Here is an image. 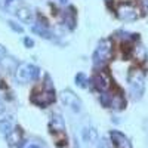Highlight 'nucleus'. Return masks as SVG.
I'll return each instance as SVG.
<instances>
[{
	"instance_id": "obj_8",
	"label": "nucleus",
	"mask_w": 148,
	"mask_h": 148,
	"mask_svg": "<svg viewBox=\"0 0 148 148\" xmlns=\"http://www.w3.org/2000/svg\"><path fill=\"white\" fill-rule=\"evenodd\" d=\"M15 77L19 83H28L31 80V71H30V64H19L16 71H15Z\"/></svg>"
},
{
	"instance_id": "obj_14",
	"label": "nucleus",
	"mask_w": 148,
	"mask_h": 148,
	"mask_svg": "<svg viewBox=\"0 0 148 148\" xmlns=\"http://www.w3.org/2000/svg\"><path fill=\"white\" fill-rule=\"evenodd\" d=\"M111 108L114 110H123L125 108V99H123L121 95H111V104H110Z\"/></svg>"
},
{
	"instance_id": "obj_12",
	"label": "nucleus",
	"mask_w": 148,
	"mask_h": 148,
	"mask_svg": "<svg viewBox=\"0 0 148 148\" xmlns=\"http://www.w3.org/2000/svg\"><path fill=\"white\" fill-rule=\"evenodd\" d=\"M12 129H14V123H12L10 117H8V119L0 117V133L8 136V135L12 132Z\"/></svg>"
},
{
	"instance_id": "obj_22",
	"label": "nucleus",
	"mask_w": 148,
	"mask_h": 148,
	"mask_svg": "<svg viewBox=\"0 0 148 148\" xmlns=\"http://www.w3.org/2000/svg\"><path fill=\"white\" fill-rule=\"evenodd\" d=\"M45 89H46V90H53L52 79L49 77V74H46V76H45Z\"/></svg>"
},
{
	"instance_id": "obj_7",
	"label": "nucleus",
	"mask_w": 148,
	"mask_h": 148,
	"mask_svg": "<svg viewBox=\"0 0 148 148\" xmlns=\"http://www.w3.org/2000/svg\"><path fill=\"white\" fill-rule=\"evenodd\" d=\"M110 138H111V142H113L114 148H132V144L127 139V136L119 130H111Z\"/></svg>"
},
{
	"instance_id": "obj_30",
	"label": "nucleus",
	"mask_w": 148,
	"mask_h": 148,
	"mask_svg": "<svg viewBox=\"0 0 148 148\" xmlns=\"http://www.w3.org/2000/svg\"><path fill=\"white\" fill-rule=\"evenodd\" d=\"M8 2H12V0H5V3H8Z\"/></svg>"
},
{
	"instance_id": "obj_26",
	"label": "nucleus",
	"mask_w": 148,
	"mask_h": 148,
	"mask_svg": "<svg viewBox=\"0 0 148 148\" xmlns=\"http://www.w3.org/2000/svg\"><path fill=\"white\" fill-rule=\"evenodd\" d=\"M139 3L144 8V10H148V0H139Z\"/></svg>"
},
{
	"instance_id": "obj_27",
	"label": "nucleus",
	"mask_w": 148,
	"mask_h": 148,
	"mask_svg": "<svg viewBox=\"0 0 148 148\" xmlns=\"http://www.w3.org/2000/svg\"><path fill=\"white\" fill-rule=\"evenodd\" d=\"M3 113H5V104L2 102V99H0V117H2Z\"/></svg>"
},
{
	"instance_id": "obj_17",
	"label": "nucleus",
	"mask_w": 148,
	"mask_h": 148,
	"mask_svg": "<svg viewBox=\"0 0 148 148\" xmlns=\"http://www.w3.org/2000/svg\"><path fill=\"white\" fill-rule=\"evenodd\" d=\"M74 82H76V84L79 86V88H82V89L88 88V79H86V76H84L83 73L76 74V79H74Z\"/></svg>"
},
{
	"instance_id": "obj_9",
	"label": "nucleus",
	"mask_w": 148,
	"mask_h": 148,
	"mask_svg": "<svg viewBox=\"0 0 148 148\" xmlns=\"http://www.w3.org/2000/svg\"><path fill=\"white\" fill-rule=\"evenodd\" d=\"M52 132H58V133H62L64 129H65V123H64V119L61 114H53L52 119H51V123H49Z\"/></svg>"
},
{
	"instance_id": "obj_1",
	"label": "nucleus",
	"mask_w": 148,
	"mask_h": 148,
	"mask_svg": "<svg viewBox=\"0 0 148 148\" xmlns=\"http://www.w3.org/2000/svg\"><path fill=\"white\" fill-rule=\"evenodd\" d=\"M113 56V42L110 39H102L98 43V47L93 53V64L96 68H102Z\"/></svg>"
},
{
	"instance_id": "obj_4",
	"label": "nucleus",
	"mask_w": 148,
	"mask_h": 148,
	"mask_svg": "<svg viewBox=\"0 0 148 148\" xmlns=\"http://www.w3.org/2000/svg\"><path fill=\"white\" fill-rule=\"evenodd\" d=\"M61 99H62V102H64L68 108H71L74 113H79V111L82 110V101H80V98L74 93V92L68 90V89H65V90L61 92Z\"/></svg>"
},
{
	"instance_id": "obj_28",
	"label": "nucleus",
	"mask_w": 148,
	"mask_h": 148,
	"mask_svg": "<svg viewBox=\"0 0 148 148\" xmlns=\"http://www.w3.org/2000/svg\"><path fill=\"white\" fill-rule=\"evenodd\" d=\"M59 3H62V5H67V3H68V0H59Z\"/></svg>"
},
{
	"instance_id": "obj_29",
	"label": "nucleus",
	"mask_w": 148,
	"mask_h": 148,
	"mask_svg": "<svg viewBox=\"0 0 148 148\" xmlns=\"http://www.w3.org/2000/svg\"><path fill=\"white\" fill-rule=\"evenodd\" d=\"M28 148H39V147H37V145H34V144H33V145H30Z\"/></svg>"
},
{
	"instance_id": "obj_5",
	"label": "nucleus",
	"mask_w": 148,
	"mask_h": 148,
	"mask_svg": "<svg viewBox=\"0 0 148 148\" xmlns=\"http://www.w3.org/2000/svg\"><path fill=\"white\" fill-rule=\"evenodd\" d=\"M93 84L99 92H107L111 88V79L105 71H98L93 76Z\"/></svg>"
},
{
	"instance_id": "obj_6",
	"label": "nucleus",
	"mask_w": 148,
	"mask_h": 148,
	"mask_svg": "<svg viewBox=\"0 0 148 148\" xmlns=\"http://www.w3.org/2000/svg\"><path fill=\"white\" fill-rule=\"evenodd\" d=\"M33 102L37 104L39 107H46L49 104H52L55 101V95H53V90H43V92H39V93H36L33 98Z\"/></svg>"
},
{
	"instance_id": "obj_20",
	"label": "nucleus",
	"mask_w": 148,
	"mask_h": 148,
	"mask_svg": "<svg viewBox=\"0 0 148 148\" xmlns=\"http://www.w3.org/2000/svg\"><path fill=\"white\" fill-rule=\"evenodd\" d=\"M99 102H101L104 107H110V104H111V95L102 92V93L99 95Z\"/></svg>"
},
{
	"instance_id": "obj_21",
	"label": "nucleus",
	"mask_w": 148,
	"mask_h": 148,
	"mask_svg": "<svg viewBox=\"0 0 148 148\" xmlns=\"http://www.w3.org/2000/svg\"><path fill=\"white\" fill-rule=\"evenodd\" d=\"M30 71H31V80H37L40 76V68L36 65H30Z\"/></svg>"
},
{
	"instance_id": "obj_23",
	"label": "nucleus",
	"mask_w": 148,
	"mask_h": 148,
	"mask_svg": "<svg viewBox=\"0 0 148 148\" xmlns=\"http://www.w3.org/2000/svg\"><path fill=\"white\" fill-rule=\"evenodd\" d=\"M8 24H9V27H10L12 30H14V31H16V33H19V34H21V33H24V28H22L21 25H18L16 22H14V21H9Z\"/></svg>"
},
{
	"instance_id": "obj_11",
	"label": "nucleus",
	"mask_w": 148,
	"mask_h": 148,
	"mask_svg": "<svg viewBox=\"0 0 148 148\" xmlns=\"http://www.w3.org/2000/svg\"><path fill=\"white\" fill-rule=\"evenodd\" d=\"M16 16H18V19L21 21V22H24V24H31L33 22V14H31V10L28 9V8H19L16 12Z\"/></svg>"
},
{
	"instance_id": "obj_18",
	"label": "nucleus",
	"mask_w": 148,
	"mask_h": 148,
	"mask_svg": "<svg viewBox=\"0 0 148 148\" xmlns=\"http://www.w3.org/2000/svg\"><path fill=\"white\" fill-rule=\"evenodd\" d=\"M21 0H12V2H8V3H5V8H6V10L8 12H16L21 6Z\"/></svg>"
},
{
	"instance_id": "obj_2",
	"label": "nucleus",
	"mask_w": 148,
	"mask_h": 148,
	"mask_svg": "<svg viewBox=\"0 0 148 148\" xmlns=\"http://www.w3.org/2000/svg\"><path fill=\"white\" fill-rule=\"evenodd\" d=\"M129 88L133 99H139L145 89V76L139 68H135L129 73Z\"/></svg>"
},
{
	"instance_id": "obj_3",
	"label": "nucleus",
	"mask_w": 148,
	"mask_h": 148,
	"mask_svg": "<svg viewBox=\"0 0 148 148\" xmlns=\"http://www.w3.org/2000/svg\"><path fill=\"white\" fill-rule=\"evenodd\" d=\"M116 12H117V16L121 21H126V22L136 21L139 18L138 8L133 6L132 3H121V5H119V8L116 9Z\"/></svg>"
},
{
	"instance_id": "obj_13",
	"label": "nucleus",
	"mask_w": 148,
	"mask_h": 148,
	"mask_svg": "<svg viewBox=\"0 0 148 148\" xmlns=\"http://www.w3.org/2000/svg\"><path fill=\"white\" fill-rule=\"evenodd\" d=\"M132 55L135 56V59H138V61H145V59H147V51H145V47H144L142 45L133 46Z\"/></svg>"
},
{
	"instance_id": "obj_25",
	"label": "nucleus",
	"mask_w": 148,
	"mask_h": 148,
	"mask_svg": "<svg viewBox=\"0 0 148 148\" xmlns=\"http://www.w3.org/2000/svg\"><path fill=\"white\" fill-rule=\"evenodd\" d=\"M24 45H25L27 47H33L34 46V40L30 39V37H24Z\"/></svg>"
},
{
	"instance_id": "obj_16",
	"label": "nucleus",
	"mask_w": 148,
	"mask_h": 148,
	"mask_svg": "<svg viewBox=\"0 0 148 148\" xmlns=\"http://www.w3.org/2000/svg\"><path fill=\"white\" fill-rule=\"evenodd\" d=\"M33 33H34V34H39L42 39H52L51 31H49L47 28H42V27H39V25H34V27H33Z\"/></svg>"
},
{
	"instance_id": "obj_24",
	"label": "nucleus",
	"mask_w": 148,
	"mask_h": 148,
	"mask_svg": "<svg viewBox=\"0 0 148 148\" xmlns=\"http://www.w3.org/2000/svg\"><path fill=\"white\" fill-rule=\"evenodd\" d=\"M96 148H111V147H110V142L107 139H101L99 142H98V147Z\"/></svg>"
},
{
	"instance_id": "obj_19",
	"label": "nucleus",
	"mask_w": 148,
	"mask_h": 148,
	"mask_svg": "<svg viewBox=\"0 0 148 148\" xmlns=\"http://www.w3.org/2000/svg\"><path fill=\"white\" fill-rule=\"evenodd\" d=\"M98 141V132L95 127H89V135H88V144H96Z\"/></svg>"
},
{
	"instance_id": "obj_15",
	"label": "nucleus",
	"mask_w": 148,
	"mask_h": 148,
	"mask_svg": "<svg viewBox=\"0 0 148 148\" xmlns=\"http://www.w3.org/2000/svg\"><path fill=\"white\" fill-rule=\"evenodd\" d=\"M62 19H64V24L68 27V30H74V27H76V21H74V16H73V12L68 9L64 12L62 15Z\"/></svg>"
},
{
	"instance_id": "obj_10",
	"label": "nucleus",
	"mask_w": 148,
	"mask_h": 148,
	"mask_svg": "<svg viewBox=\"0 0 148 148\" xmlns=\"http://www.w3.org/2000/svg\"><path fill=\"white\" fill-rule=\"evenodd\" d=\"M6 139H8V142H9L10 147L19 145L22 142V130L19 127H14V129H12V132L6 136Z\"/></svg>"
}]
</instances>
